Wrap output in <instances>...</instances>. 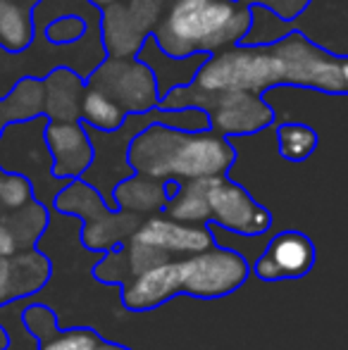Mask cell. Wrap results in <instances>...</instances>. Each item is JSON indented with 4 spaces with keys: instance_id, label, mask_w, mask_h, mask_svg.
I'll return each instance as SVG.
<instances>
[{
    "instance_id": "obj_1",
    "label": "cell",
    "mask_w": 348,
    "mask_h": 350,
    "mask_svg": "<svg viewBox=\"0 0 348 350\" xmlns=\"http://www.w3.org/2000/svg\"><path fill=\"white\" fill-rule=\"evenodd\" d=\"M193 86L205 91H246L265 96L277 86L344 96L339 55L312 43L303 31L267 46H232L210 55Z\"/></svg>"
},
{
    "instance_id": "obj_2",
    "label": "cell",
    "mask_w": 348,
    "mask_h": 350,
    "mask_svg": "<svg viewBox=\"0 0 348 350\" xmlns=\"http://www.w3.org/2000/svg\"><path fill=\"white\" fill-rule=\"evenodd\" d=\"M234 162V146L215 131H179L153 124L129 146V167L134 174L155 181L186 184L227 176Z\"/></svg>"
},
{
    "instance_id": "obj_3",
    "label": "cell",
    "mask_w": 348,
    "mask_h": 350,
    "mask_svg": "<svg viewBox=\"0 0 348 350\" xmlns=\"http://www.w3.org/2000/svg\"><path fill=\"white\" fill-rule=\"evenodd\" d=\"M253 22L239 0H170L153 38L170 57L215 55L239 46Z\"/></svg>"
},
{
    "instance_id": "obj_4",
    "label": "cell",
    "mask_w": 348,
    "mask_h": 350,
    "mask_svg": "<svg viewBox=\"0 0 348 350\" xmlns=\"http://www.w3.org/2000/svg\"><path fill=\"white\" fill-rule=\"evenodd\" d=\"M196 107L208 115L210 131L224 136H251L267 129L274 122V110L265 96L246 91H205L198 86L174 88L163 103L160 110H184Z\"/></svg>"
},
{
    "instance_id": "obj_5",
    "label": "cell",
    "mask_w": 348,
    "mask_h": 350,
    "mask_svg": "<svg viewBox=\"0 0 348 350\" xmlns=\"http://www.w3.org/2000/svg\"><path fill=\"white\" fill-rule=\"evenodd\" d=\"M48 117H34L27 122H12L0 129V170L5 174H19L34 186V198L53 208L57 193L70 181L53 176V157L46 146Z\"/></svg>"
},
{
    "instance_id": "obj_6",
    "label": "cell",
    "mask_w": 348,
    "mask_h": 350,
    "mask_svg": "<svg viewBox=\"0 0 348 350\" xmlns=\"http://www.w3.org/2000/svg\"><path fill=\"white\" fill-rule=\"evenodd\" d=\"M51 210L84 221V231H81L84 245L91 250H103V253H110L124 239H131L141 224L139 215L107 208L101 193L81 179L70 181L57 193Z\"/></svg>"
},
{
    "instance_id": "obj_7",
    "label": "cell",
    "mask_w": 348,
    "mask_h": 350,
    "mask_svg": "<svg viewBox=\"0 0 348 350\" xmlns=\"http://www.w3.org/2000/svg\"><path fill=\"white\" fill-rule=\"evenodd\" d=\"M86 86L107 96L126 115H146L160 107L153 72L136 57H105L88 77Z\"/></svg>"
},
{
    "instance_id": "obj_8",
    "label": "cell",
    "mask_w": 348,
    "mask_h": 350,
    "mask_svg": "<svg viewBox=\"0 0 348 350\" xmlns=\"http://www.w3.org/2000/svg\"><path fill=\"white\" fill-rule=\"evenodd\" d=\"M170 0H115L101 10V41L107 57H136L153 36Z\"/></svg>"
},
{
    "instance_id": "obj_9",
    "label": "cell",
    "mask_w": 348,
    "mask_h": 350,
    "mask_svg": "<svg viewBox=\"0 0 348 350\" xmlns=\"http://www.w3.org/2000/svg\"><path fill=\"white\" fill-rule=\"evenodd\" d=\"M248 272H251V265L241 253L213 245L203 253L179 260L181 293L205 300L222 298L243 286Z\"/></svg>"
},
{
    "instance_id": "obj_10",
    "label": "cell",
    "mask_w": 348,
    "mask_h": 350,
    "mask_svg": "<svg viewBox=\"0 0 348 350\" xmlns=\"http://www.w3.org/2000/svg\"><path fill=\"white\" fill-rule=\"evenodd\" d=\"M210 221L239 236H263L272 226V215L251 198L243 186L227 176L210 179L208 189Z\"/></svg>"
},
{
    "instance_id": "obj_11",
    "label": "cell",
    "mask_w": 348,
    "mask_h": 350,
    "mask_svg": "<svg viewBox=\"0 0 348 350\" xmlns=\"http://www.w3.org/2000/svg\"><path fill=\"white\" fill-rule=\"evenodd\" d=\"M129 241L163 253L165 258H191L213 248V234L208 226L181 224L170 217H148L139 224Z\"/></svg>"
},
{
    "instance_id": "obj_12",
    "label": "cell",
    "mask_w": 348,
    "mask_h": 350,
    "mask_svg": "<svg viewBox=\"0 0 348 350\" xmlns=\"http://www.w3.org/2000/svg\"><path fill=\"white\" fill-rule=\"evenodd\" d=\"M312 265H315L312 241L301 231H282L267 243L253 272L265 281L301 279L310 272Z\"/></svg>"
},
{
    "instance_id": "obj_13",
    "label": "cell",
    "mask_w": 348,
    "mask_h": 350,
    "mask_svg": "<svg viewBox=\"0 0 348 350\" xmlns=\"http://www.w3.org/2000/svg\"><path fill=\"white\" fill-rule=\"evenodd\" d=\"M46 146L53 157V176L77 181L93 162V146L81 122H48Z\"/></svg>"
},
{
    "instance_id": "obj_14",
    "label": "cell",
    "mask_w": 348,
    "mask_h": 350,
    "mask_svg": "<svg viewBox=\"0 0 348 350\" xmlns=\"http://www.w3.org/2000/svg\"><path fill=\"white\" fill-rule=\"evenodd\" d=\"M136 60L144 62L155 77L160 103L174 91V88L191 86L203 70V65L210 60V55H193V57H170L163 48L158 46L153 36L146 38V43L136 53Z\"/></svg>"
},
{
    "instance_id": "obj_15",
    "label": "cell",
    "mask_w": 348,
    "mask_h": 350,
    "mask_svg": "<svg viewBox=\"0 0 348 350\" xmlns=\"http://www.w3.org/2000/svg\"><path fill=\"white\" fill-rule=\"evenodd\" d=\"M176 293H181L179 260H170L126 281L122 288V303L131 312H148L168 303Z\"/></svg>"
},
{
    "instance_id": "obj_16",
    "label": "cell",
    "mask_w": 348,
    "mask_h": 350,
    "mask_svg": "<svg viewBox=\"0 0 348 350\" xmlns=\"http://www.w3.org/2000/svg\"><path fill=\"white\" fill-rule=\"evenodd\" d=\"M46 86V107L43 115L51 122H81V100L86 81L70 67H57L43 79Z\"/></svg>"
},
{
    "instance_id": "obj_17",
    "label": "cell",
    "mask_w": 348,
    "mask_h": 350,
    "mask_svg": "<svg viewBox=\"0 0 348 350\" xmlns=\"http://www.w3.org/2000/svg\"><path fill=\"white\" fill-rule=\"evenodd\" d=\"M112 203L115 210L131 212V215H153V212L165 210L168 205V191L165 181H155L148 176H129L112 191Z\"/></svg>"
},
{
    "instance_id": "obj_18",
    "label": "cell",
    "mask_w": 348,
    "mask_h": 350,
    "mask_svg": "<svg viewBox=\"0 0 348 350\" xmlns=\"http://www.w3.org/2000/svg\"><path fill=\"white\" fill-rule=\"evenodd\" d=\"M12 265V295L14 303L27 300L46 288V284L53 277V265L46 253L38 248L19 250L10 258Z\"/></svg>"
},
{
    "instance_id": "obj_19",
    "label": "cell",
    "mask_w": 348,
    "mask_h": 350,
    "mask_svg": "<svg viewBox=\"0 0 348 350\" xmlns=\"http://www.w3.org/2000/svg\"><path fill=\"white\" fill-rule=\"evenodd\" d=\"M208 189H210V179L179 184L176 196L170 198L168 205H165V215L174 221H181V224L205 226L210 221Z\"/></svg>"
},
{
    "instance_id": "obj_20",
    "label": "cell",
    "mask_w": 348,
    "mask_h": 350,
    "mask_svg": "<svg viewBox=\"0 0 348 350\" xmlns=\"http://www.w3.org/2000/svg\"><path fill=\"white\" fill-rule=\"evenodd\" d=\"M46 107V86L41 79H19L14 88L0 100V115L5 117V124L12 122H27L43 115Z\"/></svg>"
},
{
    "instance_id": "obj_21",
    "label": "cell",
    "mask_w": 348,
    "mask_h": 350,
    "mask_svg": "<svg viewBox=\"0 0 348 350\" xmlns=\"http://www.w3.org/2000/svg\"><path fill=\"white\" fill-rule=\"evenodd\" d=\"M34 41V10L27 5L0 0V48L5 53H24Z\"/></svg>"
},
{
    "instance_id": "obj_22",
    "label": "cell",
    "mask_w": 348,
    "mask_h": 350,
    "mask_svg": "<svg viewBox=\"0 0 348 350\" xmlns=\"http://www.w3.org/2000/svg\"><path fill=\"white\" fill-rule=\"evenodd\" d=\"M0 217H3L5 226L10 229L12 239L17 241L19 250L38 248L43 234H46L48 226H51V208L41 205L38 200L29 203L27 208L10 212V215H0Z\"/></svg>"
},
{
    "instance_id": "obj_23",
    "label": "cell",
    "mask_w": 348,
    "mask_h": 350,
    "mask_svg": "<svg viewBox=\"0 0 348 350\" xmlns=\"http://www.w3.org/2000/svg\"><path fill=\"white\" fill-rule=\"evenodd\" d=\"M126 117L129 115L120 105H115L110 98L86 86L84 100H81V124L110 134V131H117L124 124Z\"/></svg>"
},
{
    "instance_id": "obj_24",
    "label": "cell",
    "mask_w": 348,
    "mask_h": 350,
    "mask_svg": "<svg viewBox=\"0 0 348 350\" xmlns=\"http://www.w3.org/2000/svg\"><path fill=\"white\" fill-rule=\"evenodd\" d=\"M317 131L303 122H286L277 129L279 155L289 162H303L317 150Z\"/></svg>"
},
{
    "instance_id": "obj_25",
    "label": "cell",
    "mask_w": 348,
    "mask_h": 350,
    "mask_svg": "<svg viewBox=\"0 0 348 350\" xmlns=\"http://www.w3.org/2000/svg\"><path fill=\"white\" fill-rule=\"evenodd\" d=\"M251 29L243 36L241 46H267V43H277L296 31V22H282L265 8H251Z\"/></svg>"
},
{
    "instance_id": "obj_26",
    "label": "cell",
    "mask_w": 348,
    "mask_h": 350,
    "mask_svg": "<svg viewBox=\"0 0 348 350\" xmlns=\"http://www.w3.org/2000/svg\"><path fill=\"white\" fill-rule=\"evenodd\" d=\"M22 319V327L29 336L36 343H43L48 338H53L57 332H60V324H57V317L48 305L43 303H27L19 314Z\"/></svg>"
},
{
    "instance_id": "obj_27",
    "label": "cell",
    "mask_w": 348,
    "mask_h": 350,
    "mask_svg": "<svg viewBox=\"0 0 348 350\" xmlns=\"http://www.w3.org/2000/svg\"><path fill=\"white\" fill-rule=\"evenodd\" d=\"M86 29L88 24L81 14H62L48 22L43 36L51 46H75L86 36Z\"/></svg>"
},
{
    "instance_id": "obj_28",
    "label": "cell",
    "mask_w": 348,
    "mask_h": 350,
    "mask_svg": "<svg viewBox=\"0 0 348 350\" xmlns=\"http://www.w3.org/2000/svg\"><path fill=\"white\" fill-rule=\"evenodd\" d=\"M34 200H36L34 198V186L29 184V179L19 174L3 176V184H0V210H3V215L27 208Z\"/></svg>"
},
{
    "instance_id": "obj_29",
    "label": "cell",
    "mask_w": 348,
    "mask_h": 350,
    "mask_svg": "<svg viewBox=\"0 0 348 350\" xmlns=\"http://www.w3.org/2000/svg\"><path fill=\"white\" fill-rule=\"evenodd\" d=\"M103 338L98 336L93 329L86 327H75L57 332L53 338L38 343V350H96L101 346Z\"/></svg>"
},
{
    "instance_id": "obj_30",
    "label": "cell",
    "mask_w": 348,
    "mask_h": 350,
    "mask_svg": "<svg viewBox=\"0 0 348 350\" xmlns=\"http://www.w3.org/2000/svg\"><path fill=\"white\" fill-rule=\"evenodd\" d=\"M239 3L248 5V8L269 10V12L282 19V22H296V19L306 12L312 0H239Z\"/></svg>"
},
{
    "instance_id": "obj_31",
    "label": "cell",
    "mask_w": 348,
    "mask_h": 350,
    "mask_svg": "<svg viewBox=\"0 0 348 350\" xmlns=\"http://www.w3.org/2000/svg\"><path fill=\"white\" fill-rule=\"evenodd\" d=\"M14 253H19L17 241L12 239V234H10V229H8V226H5L3 217H0V255H3V258H12Z\"/></svg>"
},
{
    "instance_id": "obj_32",
    "label": "cell",
    "mask_w": 348,
    "mask_h": 350,
    "mask_svg": "<svg viewBox=\"0 0 348 350\" xmlns=\"http://www.w3.org/2000/svg\"><path fill=\"white\" fill-rule=\"evenodd\" d=\"M341 81H344V96H348V55H339Z\"/></svg>"
},
{
    "instance_id": "obj_33",
    "label": "cell",
    "mask_w": 348,
    "mask_h": 350,
    "mask_svg": "<svg viewBox=\"0 0 348 350\" xmlns=\"http://www.w3.org/2000/svg\"><path fill=\"white\" fill-rule=\"evenodd\" d=\"M10 348V336H8V329L0 324V350H8Z\"/></svg>"
},
{
    "instance_id": "obj_34",
    "label": "cell",
    "mask_w": 348,
    "mask_h": 350,
    "mask_svg": "<svg viewBox=\"0 0 348 350\" xmlns=\"http://www.w3.org/2000/svg\"><path fill=\"white\" fill-rule=\"evenodd\" d=\"M96 350H129V348L117 346V343H110V341H101V346H98Z\"/></svg>"
},
{
    "instance_id": "obj_35",
    "label": "cell",
    "mask_w": 348,
    "mask_h": 350,
    "mask_svg": "<svg viewBox=\"0 0 348 350\" xmlns=\"http://www.w3.org/2000/svg\"><path fill=\"white\" fill-rule=\"evenodd\" d=\"M86 3H88V5H93L96 10H105L107 5H112L115 0H86Z\"/></svg>"
},
{
    "instance_id": "obj_36",
    "label": "cell",
    "mask_w": 348,
    "mask_h": 350,
    "mask_svg": "<svg viewBox=\"0 0 348 350\" xmlns=\"http://www.w3.org/2000/svg\"><path fill=\"white\" fill-rule=\"evenodd\" d=\"M10 3H19V5H27V8H36L38 3H41V0H10Z\"/></svg>"
},
{
    "instance_id": "obj_37",
    "label": "cell",
    "mask_w": 348,
    "mask_h": 350,
    "mask_svg": "<svg viewBox=\"0 0 348 350\" xmlns=\"http://www.w3.org/2000/svg\"><path fill=\"white\" fill-rule=\"evenodd\" d=\"M3 176H5V172H3V170H0V184H3Z\"/></svg>"
}]
</instances>
